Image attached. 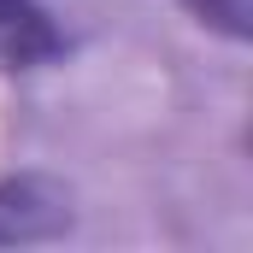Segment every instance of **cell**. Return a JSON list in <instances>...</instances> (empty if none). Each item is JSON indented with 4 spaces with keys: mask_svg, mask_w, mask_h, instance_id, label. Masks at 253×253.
<instances>
[{
    "mask_svg": "<svg viewBox=\"0 0 253 253\" xmlns=\"http://www.w3.org/2000/svg\"><path fill=\"white\" fill-rule=\"evenodd\" d=\"M53 53H59V30L47 24V12L30 0H0V65L30 71Z\"/></svg>",
    "mask_w": 253,
    "mask_h": 253,
    "instance_id": "cell-1",
    "label": "cell"
},
{
    "mask_svg": "<svg viewBox=\"0 0 253 253\" xmlns=\"http://www.w3.org/2000/svg\"><path fill=\"white\" fill-rule=\"evenodd\" d=\"M65 224L59 194H47L42 183H12L0 189V242H24V236H47Z\"/></svg>",
    "mask_w": 253,
    "mask_h": 253,
    "instance_id": "cell-2",
    "label": "cell"
}]
</instances>
